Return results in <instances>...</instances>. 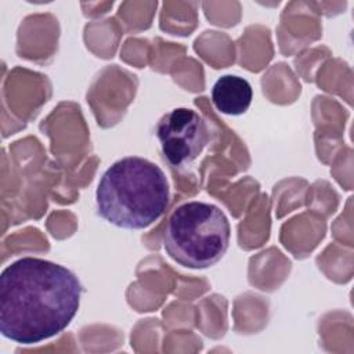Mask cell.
Masks as SVG:
<instances>
[{
  "label": "cell",
  "instance_id": "1",
  "mask_svg": "<svg viewBox=\"0 0 354 354\" xmlns=\"http://www.w3.org/2000/svg\"><path fill=\"white\" fill-rule=\"evenodd\" d=\"M82 283L66 267L22 257L0 277V332L18 344H36L61 333L75 318Z\"/></svg>",
  "mask_w": 354,
  "mask_h": 354
},
{
  "label": "cell",
  "instance_id": "2",
  "mask_svg": "<svg viewBox=\"0 0 354 354\" xmlns=\"http://www.w3.org/2000/svg\"><path fill=\"white\" fill-rule=\"evenodd\" d=\"M169 201L166 174L141 156L116 160L105 170L95 191L98 216L126 230H142L159 220Z\"/></svg>",
  "mask_w": 354,
  "mask_h": 354
},
{
  "label": "cell",
  "instance_id": "3",
  "mask_svg": "<svg viewBox=\"0 0 354 354\" xmlns=\"http://www.w3.org/2000/svg\"><path fill=\"white\" fill-rule=\"evenodd\" d=\"M230 238L231 227L224 212L213 203L192 201L170 214L163 248L180 266L203 270L221 260L230 246Z\"/></svg>",
  "mask_w": 354,
  "mask_h": 354
},
{
  "label": "cell",
  "instance_id": "4",
  "mask_svg": "<svg viewBox=\"0 0 354 354\" xmlns=\"http://www.w3.org/2000/svg\"><path fill=\"white\" fill-rule=\"evenodd\" d=\"M156 137L165 159L173 167L192 163L210 142L206 120L191 108H174L156 126Z\"/></svg>",
  "mask_w": 354,
  "mask_h": 354
},
{
  "label": "cell",
  "instance_id": "5",
  "mask_svg": "<svg viewBox=\"0 0 354 354\" xmlns=\"http://www.w3.org/2000/svg\"><path fill=\"white\" fill-rule=\"evenodd\" d=\"M253 98L250 83L236 75H224L216 80L212 88V101L224 115L238 116L245 113Z\"/></svg>",
  "mask_w": 354,
  "mask_h": 354
}]
</instances>
